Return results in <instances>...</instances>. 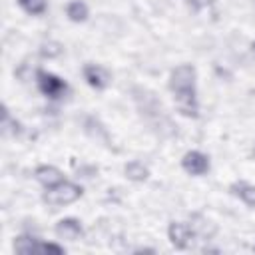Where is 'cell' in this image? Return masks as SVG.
Wrapping results in <instances>:
<instances>
[{
	"mask_svg": "<svg viewBox=\"0 0 255 255\" xmlns=\"http://www.w3.org/2000/svg\"><path fill=\"white\" fill-rule=\"evenodd\" d=\"M34 177H36L44 187H52V185H58L60 181H64L62 171H60L58 167H54V165H40V167H36Z\"/></svg>",
	"mask_w": 255,
	"mask_h": 255,
	"instance_id": "obj_8",
	"label": "cell"
},
{
	"mask_svg": "<svg viewBox=\"0 0 255 255\" xmlns=\"http://www.w3.org/2000/svg\"><path fill=\"white\" fill-rule=\"evenodd\" d=\"M167 237H169V241H171L177 249H187V247H191V243H193L195 231L191 229L189 223L173 221V223H169V227H167Z\"/></svg>",
	"mask_w": 255,
	"mask_h": 255,
	"instance_id": "obj_4",
	"label": "cell"
},
{
	"mask_svg": "<svg viewBox=\"0 0 255 255\" xmlns=\"http://www.w3.org/2000/svg\"><path fill=\"white\" fill-rule=\"evenodd\" d=\"M181 167L191 175H203L209 171V157L197 149L187 151L181 159Z\"/></svg>",
	"mask_w": 255,
	"mask_h": 255,
	"instance_id": "obj_5",
	"label": "cell"
},
{
	"mask_svg": "<svg viewBox=\"0 0 255 255\" xmlns=\"http://www.w3.org/2000/svg\"><path fill=\"white\" fill-rule=\"evenodd\" d=\"M18 4L32 16H40L46 12V0H18Z\"/></svg>",
	"mask_w": 255,
	"mask_h": 255,
	"instance_id": "obj_14",
	"label": "cell"
},
{
	"mask_svg": "<svg viewBox=\"0 0 255 255\" xmlns=\"http://www.w3.org/2000/svg\"><path fill=\"white\" fill-rule=\"evenodd\" d=\"M2 131H4V135H18L20 133V124L16 120H12L8 108L2 110Z\"/></svg>",
	"mask_w": 255,
	"mask_h": 255,
	"instance_id": "obj_13",
	"label": "cell"
},
{
	"mask_svg": "<svg viewBox=\"0 0 255 255\" xmlns=\"http://www.w3.org/2000/svg\"><path fill=\"white\" fill-rule=\"evenodd\" d=\"M84 78L86 82L96 88V90H104L110 86L112 78H110V72L104 68V66H98V64H88L84 66Z\"/></svg>",
	"mask_w": 255,
	"mask_h": 255,
	"instance_id": "obj_6",
	"label": "cell"
},
{
	"mask_svg": "<svg viewBox=\"0 0 255 255\" xmlns=\"http://www.w3.org/2000/svg\"><path fill=\"white\" fill-rule=\"evenodd\" d=\"M84 193V189L78 185V183H72V181H60L58 185H52V187H46V193H44V201L52 207H62V205H68V203H74L76 199H80Z\"/></svg>",
	"mask_w": 255,
	"mask_h": 255,
	"instance_id": "obj_2",
	"label": "cell"
},
{
	"mask_svg": "<svg viewBox=\"0 0 255 255\" xmlns=\"http://www.w3.org/2000/svg\"><path fill=\"white\" fill-rule=\"evenodd\" d=\"M56 235L60 239H68V241H76L82 237V225L78 219L74 217H66V219H60L56 223Z\"/></svg>",
	"mask_w": 255,
	"mask_h": 255,
	"instance_id": "obj_7",
	"label": "cell"
},
{
	"mask_svg": "<svg viewBox=\"0 0 255 255\" xmlns=\"http://www.w3.org/2000/svg\"><path fill=\"white\" fill-rule=\"evenodd\" d=\"M251 48H253V52H255V42H253V44H251Z\"/></svg>",
	"mask_w": 255,
	"mask_h": 255,
	"instance_id": "obj_18",
	"label": "cell"
},
{
	"mask_svg": "<svg viewBox=\"0 0 255 255\" xmlns=\"http://www.w3.org/2000/svg\"><path fill=\"white\" fill-rule=\"evenodd\" d=\"M253 251H255V245H253Z\"/></svg>",
	"mask_w": 255,
	"mask_h": 255,
	"instance_id": "obj_20",
	"label": "cell"
},
{
	"mask_svg": "<svg viewBox=\"0 0 255 255\" xmlns=\"http://www.w3.org/2000/svg\"><path fill=\"white\" fill-rule=\"evenodd\" d=\"M126 175H128L131 181H145L147 175H149V171H147V167H145L143 163H139V161H129V163L126 165Z\"/></svg>",
	"mask_w": 255,
	"mask_h": 255,
	"instance_id": "obj_12",
	"label": "cell"
},
{
	"mask_svg": "<svg viewBox=\"0 0 255 255\" xmlns=\"http://www.w3.org/2000/svg\"><path fill=\"white\" fill-rule=\"evenodd\" d=\"M40 52H42L44 58H56V56H60V54L64 52V48H62V44H58V42H46V44H42Z\"/></svg>",
	"mask_w": 255,
	"mask_h": 255,
	"instance_id": "obj_15",
	"label": "cell"
},
{
	"mask_svg": "<svg viewBox=\"0 0 255 255\" xmlns=\"http://www.w3.org/2000/svg\"><path fill=\"white\" fill-rule=\"evenodd\" d=\"M187 2H189V6H193L195 10H201V8L213 4V0H187Z\"/></svg>",
	"mask_w": 255,
	"mask_h": 255,
	"instance_id": "obj_17",
	"label": "cell"
},
{
	"mask_svg": "<svg viewBox=\"0 0 255 255\" xmlns=\"http://www.w3.org/2000/svg\"><path fill=\"white\" fill-rule=\"evenodd\" d=\"M169 90L173 92V102L185 118H197L199 106L195 98V68L191 64H181L171 70Z\"/></svg>",
	"mask_w": 255,
	"mask_h": 255,
	"instance_id": "obj_1",
	"label": "cell"
},
{
	"mask_svg": "<svg viewBox=\"0 0 255 255\" xmlns=\"http://www.w3.org/2000/svg\"><path fill=\"white\" fill-rule=\"evenodd\" d=\"M253 153H255V145H253Z\"/></svg>",
	"mask_w": 255,
	"mask_h": 255,
	"instance_id": "obj_19",
	"label": "cell"
},
{
	"mask_svg": "<svg viewBox=\"0 0 255 255\" xmlns=\"http://www.w3.org/2000/svg\"><path fill=\"white\" fill-rule=\"evenodd\" d=\"M14 249L18 253H38L40 251V241L36 237H30V235H20L14 241Z\"/></svg>",
	"mask_w": 255,
	"mask_h": 255,
	"instance_id": "obj_10",
	"label": "cell"
},
{
	"mask_svg": "<svg viewBox=\"0 0 255 255\" xmlns=\"http://www.w3.org/2000/svg\"><path fill=\"white\" fill-rule=\"evenodd\" d=\"M229 191H231L233 195H237L245 205L255 207V185L245 183V181H235V183L229 187Z\"/></svg>",
	"mask_w": 255,
	"mask_h": 255,
	"instance_id": "obj_9",
	"label": "cell"
},
{
	"mask_svg": "<svg viewBox=\"0 0 255 255\" xmlns=\"http://www.w3.org/2000/svg\"><path fill=\"white\" fill-rule=\"evenodd\" d=\"M66 14L72 22H86L88 20V6L82 0H74V2L68 4Z\"/></svg>",
	"mask_w": 255,
	"mask_h": 255,
	"instance_id": "obj_11",
	"label": "cell"
},
{
	"mask_svg": "<svg viewBox=\"0 0 255 255\" xmlns=\"http://www.w3.org/2000/svg\"><path fill=\"white\" fill-rule=\"evenodd\" d=\"M38 253H56V255H62L64 253V247L62 245H56V243H40V251Z\"/></svg>",
	"mask_w": 255,
	"mask_h": 255,
	"instance_id": "obj_16",
	"label": "cell"
},
{
	"mask_svg": "<svg viewBox=\"0 0 255 255\" xmlns=\"http://www.w3.org/2000/svg\"><path fill=\"white\" fill-rule=\"evenodd\" d=\"M36 80H38V90L44 96L52 98V100H58V98H62L68 92V84L62 78H58V76H54L50 72L38 70L36 72Z\"/></svg>",
	"mask_w": 255,
	"mask_h": 255,
	"instance_id": "obj_3",
	"label": "cell"
}]
</instances>
